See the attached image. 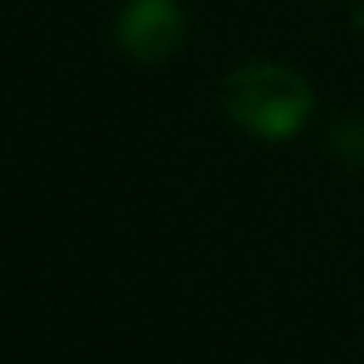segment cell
Wrapping results in <instances>:
<instances>
[{
  "instance_id": "cell-1",
  "label": "cell",
  "mask_w": 364,
  "mask_h": 364,
  "mask_svg": "<svg viewBox=\"0 0 364 364\" xmlns=\"http://www.w3.org/2000/svg\"><path fill=\"white\" fill-rule=\"evenodd\" d=\"M220 102L235 126L247 134L282 141L298 134L314 114V90L298 71L282 63H247L228 75Z\"/></svg>"
},
{
  "instance_id": "cell-2",
  "label": "cell",
  "mask_w": 364,
  "mask_h": 364,
  "mask_svg": "<svg viewBox=\"0 0 364 364\" xmlns=\"http://www.w3.org/2000/svg\"><path fill=\"white\" fill-rule=\"evenodd\" d=\"M188 20L176 0H129L118 16V43L137 63H161L184 43Z\"/></svg>"
}]
</instances>
